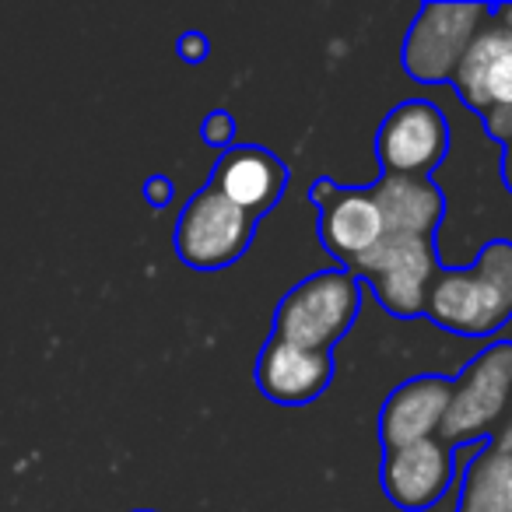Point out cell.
<instances>
[{"instance_id": "obj_11", "label": "cell", "mask_w": 512, "mask_h": 512, "mask_svg": "<svg viewBox=\"0 0 512 512\" xmlns=\"http://www.w3.org/2000/svg\"><path fill=\"white\" fill-rule=\"evenodd\" d=\"M256 386L267 400L285 407H302L313 404L316 397H323L334 379V355L330 351H309L295 348L288 341H271L264 344L260 358H256L253 372Z\"/></svg>"}, {"instance_id": "obj_18", "label": "cell", "mask_w": 512, "mask_h": 512, "mask_svg": "<svg viewBox=\"0 0 512 512\" xmlns=\"http://www.w3.org/2000/svg\"><path fill=\"white\" fill-rule=\"evenodd\" d=\"M176 50L186 64H200V60H207V53H211V43H207V36H200V32H186V36H179Z\"/></svg>"}, {"instance_id": "obj_8", "label": "cell", "mask_w": 512, "mask_h": 512, "mask_svg": "<svg viewBox=\"0 0 512 512\" xmlns=\"http://www.w3.org/2000/svg\"><path fill=\"white\" fill-rule=\"evenodd\" d=\"M449 151L446 109L432 99H404L376 134V158L386 176H432Z\"/></svg>"}, {"instance_id": "obj_10", "label": "cell", "mask_w": 512, "mask_h": 512, "mask_svg": "<svg viewBox=\"0 0 512 512\" xmlns=\"http://www.w3.org/2000/svg\"><path fill=\"white\" fill-rule=\"evenodd\" d=\"M456 470V449L435 435L411 446L383 449V467H379V484L390 498L393 509L400 512H425L446 495Z\"/></svg>"}, {"instance_id": "obj_22", "label": "cell", "mask_w": 512, "mask_h": 512, "mask_svg": "<svg viewBox=\"0 0 512 512\" xmlns=\"http://www.w3.org/2000/svg\"><path fill=\"white\" fill-rule=\"evenodd\" d=\"M137 512H148V509H137Z\"/></svg>"}, {"instance_id": "obj_13", "label": "cell", "mask_w": 512, "mask_h": 512, "mask_svg": "<svg viewBox=\"0 0 512 512\" xmlns=\"http://www.w3.org/2000/svg\"><path fill=\"white\" fill-rule=\"evenodd\" d=\"M288 183V169L278 155L253 144H232L228 151H221L218 165H214L211 186L225 200H232L239 211H246L249 218H260L281 200Z\"/></svg>"}, {"instance_id": "obj_16", "label": "cell", "mask_w": 512, "mask_h": 512, "mask_svg": "<svg viewBox=\"0 0 512 512\" xmlns=\"http://www.w3.org/2000/svg\"><path fill=\"white\" fill-rule=\"evenodd\" d=\"M235 120L225 113V109H214L211 116H207L204 123H200V137H204V144H214V148H232L235 144Z\"/></svg>"}, {"instance_id": "obj_12", "label": "cell", "mask_w": 512, "mask_h": 512, "mask_svg": "<svg viewBox=\"0 0 512 512\" xmlns=\"http://www.w3.org/2000/svg\"><path fill=\"white\" fill-rule=\"evenodd\" d=\"M449 400H453V379L449 376H414L400 383L379 411L383 449L435 439L449 411Z\"/></svg>"}, {"instance_id": "obj_17", "label": "cell", "mask_w": 512, "mask_h": 512, "mask_svg": "<svg viewBox=\"0 0 512 512\" xmlns=\"http://www.w3.org/2000/svg\"><path fill=\"white\" fill-rule=\"evenodd\" d=\"M172 197H176V186H172L169 176H151L144 179V200L151 207H169Z\"/></svg>"}, {"instance_id": "obj_15", "label": "cell", "mask_w": 512, "mask_h": 512, "mask_svg": "<svg viewBox=\"0 0 512 512\" xmlns=\"http://www.w3.org/2000/svg\"><path fill=\"white\" fill-rule=\"evenodd\" d=\"M460 512H512V453L484 442L467 463L460 488Z\"/></svg>"}, {"instance_id": "obj_9", "label": "cell", "mask_w": 512, "mask_h": 512, "mask_svg": "<svg viewBox=\"0 0 512 512\" xmlns=\"http://www.w3.org/2000/svg\"><path fill=\"white\" fill-rule=\"evenodd\" d=\"M309 200L320 211V242L341 264V271H348L386 239V221L372 186H341L334 179H320L309 186Z\"/></svg>"}, {"instance_id": "obj_3", "label": "cell", "mask_w": 512, "mask_h": 512, "mask_svg": "<svg viewBox=\"0 0 512 512\" xmlns=\"http://www.w3.org/2000/svg\"><path fill=\"white\" fill-rule=\"evenodd\" d=\"M512 414V344L491 341L453 379V400L442 418L439 439L460 449L491 442Z\"/></svg>"}, {"instance_id": "obj_6", "label": "cell", "mask_w": 512, "mask_h": 512, "mask_svg": "<svg viewBox=\"0 0 512 512\" xmlns=\"http://www.w3.org/2000/svg\"><path fill=\"white\" fill-rule=\"evenodd\" d=\"M488 18V4H425L404 39L400 64H404L407 78L414 85L449 88L463 53L474 43L477 32L488 25Z\"/></svg>"}, {"instance_id": "obj_14", "label": "cell", "mask_w": 512, "mask_h": 512, "mask_svg": "<svg viewBox=\"0 0 512 512\" xmlns=\"http://www.w3.org/2000/svg\"><path fill=\"white\" fill-rule=\"evenodd\" d=\"M379 200V211L386 221V235H425L435 239V228L442 225V193L432 176H379L372 183Z\"/></svg>"}, {"instance_id": "obj_21", "label": "cell", "mask_w": 512, "mask_h": 512, "mask_svg": "<svg viewBox=\"0 0 512 512\" xmlns=\"http://www.w3.org/2000/svg\"><path fill=\"white\" fill-rule=\"evenodd\" d=\"M491 446L509 449V453H512V414H509V421H505V425H502V432H498L495 439H491Z\"/></svg>"}, {"instance_id": "obj_7", "label": "cell", "mask_w": 512, "mask_h": 512, "mask_svg": "<svg viewBox=\"0 0 512 512\" xmlns=\"http://www.w3.org/2000/svg\"><path fill=\"white\" fill-rule=\"evenodd\" d=\"M256 232V218L225 200L211 183L200 186L179 211L172 246L179 260L193 271H221L242 260Z\"/></svg>"}, {"instance_id": "obj_2", "label": "cell", "mask_w": 512, "mask_h": 512, "mask_svg": "<svg viewBox=\"0 0 512 512\" xmlns=\"http://www.w3.org/2000/svg\"><path fill=\"white\" fill-rule=\"evenodd\" d=\"M362 295V281L341 267L309 274L278 302L274 337L295 344V348L334 351V344L355 327L358 313H362Z\"/></svg>"}, {"instance_id": "obj_5", "label": "cell", "mask_w": 512, "mask_h": 512, "mask_svg": "<svg viewBox=\"0 0 512 512\" xmlns=\"http://www.w3.org/2000/svg\"><path fill=\"white\" fill-rule=\"evenodd\" d=\"M348 274H355L362 288L376 295L386 313L414 320L425 316L428 288L439 274V256L435 242L425 235H386L372 253L348 267Z\"/></svg>"}, {"instance_id": "obj_4", "label": "cell", "mask_w": 512, "mask_h": 512, "mask_svg": "<svg viewBox=\"0 0 512 512\" xmlns=\"http://www.w3.org/2000/svg\"><path fill=\"white\" fill-rule=\"evenodd\" d=\"M449 92L495 144H512V36L488 18L456 67Z\"/></svg>"}, {"instance_id": "obj_20", "label": "cell", "mask_w": 512, "mask_h": 512, "mask_svg": "<svg viewBox=\"0 0 512 512\" xmlns=\"http://www.w3.org/2000/svg\"><path fill=\"white\" fill-rule=\"evenodd\" d=\"M502 183H505V190L512 193V144L502 148Z\"/></svg>"}, {"instance_id": "obj_19", "label": "cell", "mask_w": 512, "mask_h": 512, "mask_svg": "<svg viewBox=\"0 0 512 512\" xmlns=\"http://www.w3.org/2000/svg\"><path fill=\"white\" fill-rule=\"evenodd\" d=\"M491 18L512 36V4H495V8H491Z\"/></svg>"}, {"instance_id": "obj_1", "label": "cell", "mask_w": 512, "mask_h": 512, "mask_svg": "<svg viewBox=\"0 0 512 512\" xmlns=\"http://www.w3.org/2000/svg\"><path fill=\"white\" fill-rule=\"evenodd\" d=\"M425 316L460 337H498L512 323V242H488L460 271L432 278Z\"/></svg>"}]
</instances>
